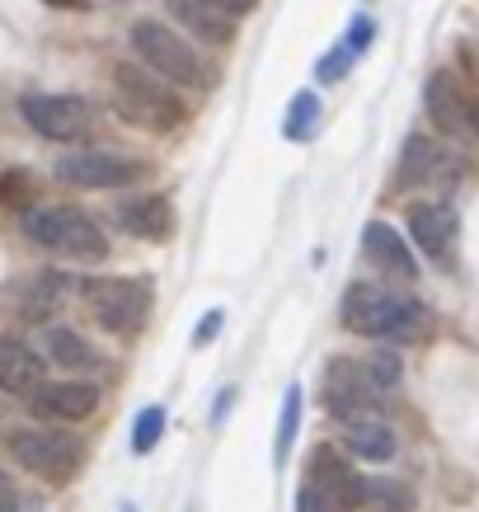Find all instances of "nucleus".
I'll use <instances>...</instances> for the list:
<instances>
[{
	"mask_svg": "<svg viewBox=\"0 0 479 512\" xmlns=\"http://www.w3.org/2000/svg\"><path fill=\"white\" fill-rule=\"evenodd\" d=\"M57 179L76 188H127L146 179V160L113 151H71L57 160Z\"/></svg>",
	"mask_w": 479,
	"mask_h": 512,
	"instance_id": "6",
	"label": "nucleus"
},
{
	"mask_svg": "<svg viewBox=\"0 0 479 512\" xmlns=\"http://www.w3.org/2000/svg\"><path fill=\"white\" fill-rule=\"evenodd\" d=\"M221 320H226V311H212V315H207V320L198 325V334H193V343H212V339H217Z\"/></svg>",
	"mask_w": 479,
	"mask_h": 512,
	"instance_id": "32",
	"label": "nucleus"
},
{
	"mask_svg": "<svg viewBox=\"0 0 479 512\" xmlns=\"http://www.w3.org/2000/svg\"><path fill=\"white\" fill-rule=\"evenodd\" d=\"M470 132L479 137V99H470Z\"/></svg>",
	"mask_w": 479,
	"mask_h": 512,
	"instance_id": "34",
	"label": "nucleus"
},
{
	"mask_svg": "<svg viewBox=\"0 0 479 512\" xmlns=\"http://www.w3.org/2000/svg\"><path fill=\"white\" fill-rule=\"evenodd\" d=\"M296 512H343L334 498H325L315 484H301V494H296Z\"/></svg>",
	"mask_w": 479,
	"mask_h": 512,
	"instance_id": "29",
	"label": "nucleus"
},
{
	"mask_svg": "<svg viewBox=\"0 0 479 512\" xmlns=\"http://www.w3.org/2000/svg\"><path fill=\"white\" fill-rule=\"evenodd\" d=\"M362 249H367L371 264L381 268V273H390V278H400V282H414L418 278L414 249L404 245V235H395L386 221H371L367 231H362Z\"/></svg>",
	"mask_w": 479,
	"mask_h": 512,
	"instance_id": "14",
	"label": "nucleus"
},
{
	"mask_svg": "<svg viewBox=\"0 0 479 512\" xmlns=\"http://www.w3.org/2000/svg\"><path fill=\"white\" fill-rule=\"evenodd\" d=\"M362 503L371 512H414V494L400 480H362Z\"/></svg>",
	"mask_w": 479,
	"mask_h": 512,
	"instance_id": "21",
	"label": "nucleus"
},
{
	"mask_svg": "<svg viewBox=\"0 0 479 512\" xmlns=\"http://www.w3.org/2000/svg\"><path fill=\"white\" fill-rule=\"evenodd\" d=\"M170 15L184 24L198 43H212V47H226L235 38V19L217 15V10H207L202 0H170Z\"/></svg>",
	"mask_w": 479,
	"mask_h": 512,
	"instance_id": "18",
	"label": "nucleus"
},
{
	"mask_svg": "<svg viewBox=\"0 0 479 512\" xmlns=\"http://www.w3.org/2000/svg\"><path fill=\"white\" fill-rule=\"evenodd\" d=\"M118 221H123L127 235H137V240H155V245H165V240L174 235V207H170V198H160V193L123 198Z\"/></svg>",
	"mask_w": 479,
	"mask_h": 512,
	"instance_id": "13",
	"label": "nucleus"
},
{
	"mask_svg": "<svg viewBox=\"0 0 479 512\" xmlns=\"http://www.w3.org/2000/svg\"><path fill=\"white\" fill-rule=\"evenodd\" d=\"M66 292V282L57 278V273H38V278L24 287V315L29 320H43V315L57 311V301H62Z\"/></svg>",
	"mask_w": 479,
	"mask_h": 512,
	"instance_id": "22",
	"label": "nucleus"
},
{
	"mask_svg": "<svg viewBox=\"0 0 479 512\" xmlns=\"http://www.w3.org/2000/svg\"><path fill=\"white\" fill-rule=\"evenodd\" d=\"M57 5H80V0H57Z\"/></svg>",
	"mask_w": 479,
	"mask_h": 512,
	"instance_id": "36",
	"label": "nucleus"
},
{
	"mask_svg": "<svg viewBox=\"0 0 479 512\" xmlns=\"http://www.w3.org/2000/svg\"><path fill=\"white\" fill-rule=\"evenodd\" d=\"M456 165H451L447 151H437L428 137H409L404 141V160H400V184H433L442 179L447 184Z\"/></svg>",
	"mask_w": 479,
	"mask_h": 512,
	"instance_id": "17",
	"label": "nucleus"
},
{
	"mask_svg": "<svg viewBox=\"0 0 479 512\" xmlns=\"http://www.w3.org/2000/svg\"><path fill=\"white\" fill-rule=\"evenodd\" d=\"M94 404H99V390L90 381H43V386L33 390V414H43V419H66L76 423L85 414H94Z\"/></svg>",
	"mask_w": 479,
	"mask_h": 512,
	"instance_id": "11",
	"label": "nucleus"
},
{
	"mask_svg": "<svg viewBox=\"0 0 479 512\" xmlns=\"http://www.w3.org/2000/svg\"><path fill=\"white\" fill-rule=\"evenodd\" d=\"M423 99H428V118L437 123V132H451V137H456V132L470 127V99L461 94V85H456L451 71H433Z\"/></svg>",
	"mask_w": 479,
	"mask_h": 512,
	"instance_id": "15",
	"label": "nucleus"
},
{
	"mask_svg": "<svg viewBox=\"0 0 479 512\" xmlns=\"http://www.w3.org/2000/svg\"><path fill=\"white\" fill-rule=\"evenodd\" d=\"M38 198V179L29 170H5L0 174V202H10V207H29Z\"/></svg>",
	"mask_w": 479,
	"mask_h": 512,
	"instance_id": "27",
	"label": "nucleus"
},
{
	"mask_svg": "<svg viewBox=\"0 0 479 512\" xmlns=\"http://www.w3.org/2000/svg\"><path fill=\"white\" fill-rule=\"evenodd\" d=\"M301 386L287 390V400H282V419H278V447H273V456H278V466L292 456V442H296V423H301Z\"/></svg>",
	"mask_w": 479,
	"mask_h": 512,
	"instance_id": "25",
	"label": "nucleus"
},
{
	"mask_svg": "<svg viewBox=\"0 0 479 512\" xmlns=\"http://www.w3.org/2000/svg\"><path fill=\"white\" fill-rule=\"evenodd\" d=\"M132 47H137V57L146 62L151 76H165L174 85H193V90H212L217 85V66L207 62L188 38H179L174 29L155 24V19L132 24Z\"/></svg>",
	"mask_w": 479,
	"mask_h": 512,
	"instance_id": "2",
	"label": "nucleus"
},
{
	"mask_svg": "<svg viewBox=\"0 0 479 512\" xmlns=\"http://www.w3.org/2000/svg\"><path fill=\"white\" fill-rule=\"evenodd\" d=\"M409 235H414V245L428 259H447L451 245H456V207L437 198L414 202L409 207Z\"/></svg>",
	"mask_w": 479,
	"mask_h": 512,
	"instance_id": "10",
	"label": "nucleus"
},
{
	"mask_svg": "<svg viewBox=\"0 0 479 512\" xmlns=\"http://www.w3.org/2000/svg\"><path fill=\"white\" fill-rule=\"evenodd\" d=\"M43 348H47V357L57 362V367H71V372H85V367H94V348L85 339H80L76 329H52L43 339Z\"/></svg>",
	"mask_w": 479,
	"mask_h": 512,
	"instance_id": "20",
	"label": "nucleus"
},
{
	"mask_svg": "<svg viewBox=\"0 0 479 512\" xmlns=\"http://www.w3.org/2000/svg\"><path fill=\"white\" fill-rule=\"evenodd\" d=\"M113 104L127 123L146 127V132H174L184 123V99L160 85V80L137 62H118L113 66Z\"/></svg>",
	"mask_w": 479,
	"mask_h": 512,
	"instance_id": "3",
	"label": "nucleus"
},
{
	"mask_svg": "<svg viewBox=\"0 0 479 512\" xmlns=\"http://www.w3.org/2000/svg\"><path fill=\"white\" fill-rule=\"evenodd\" d=\"M5 489H10V480H5V475H0V494H5Z\"/></svg>",
	"mask_w": 479,
	"mask_h": 512,
	"instance_id": "35",
	"label": "nucleus"
},
{
	"mask_svg": "<svg viewBox=\"0 0 479 512\" xmlns=\"http://www.w3.org/2000/svg\"><path fill=\"white\" fill-rule=\"evenodd\" d=\"M371 386H367V372L357 367L353 357H334L325 367V404L329 414H339V419H353V414H367L371 409Z\"/></svg>",
	"mask_w": 479,
	"mask_h": 512,
	"instance_id": "9",
	"label": "nucleus"
},
{
	"mask_svg": "<svg viewBox=\"0 0 479 512\" xmlns=\"http://www.w3.org/2000/svg\"><path fill=\"white\" fill-rule=\"evenodd\" d=\"M19 113L47 141H80L90 132V104L71 99V94H24Z\"/></svg>",
	"mask_w": 479,
	"mask_h": 512,
	"instance_id": "7",
	"label": "nucleus"
},
{
	"mask_svg": "<svg viewBox=\"0 0 479 512\" xmlns=\"http://www.w3.org/2000/svg\"><path fill=\"white\" fill-rule=\"evenodd\" d=\"M343 325L362 334V339H418L428 320H423V306L409 301V296H395L386 287H371V282H357L343 296Z\"/></svg>",
	"mask_w": 479,
	"mask_h": 512,
	"instance_id": "1",
	"label": "nucleus"
},
{
	"mask_svg": "<svg viewBox=\"0 0 479 512\" xmlns=\"http://www.w3.org/2000/svg\"><path fill=\"white\" fill-rule=\"evenodd\" d=\"M24 235L38 249H52L62 259H76V264H94V259L109 254V240L76 207H33V212H24Z\"/></svg>",
	"mask_w": 479,
	"mask_h": 512,
	"instance_id": "4",
	"label": "nucleus"
},
{
	"mask_svg": "<svg viewBox=\"0 0 479 512\" xmlns=\"http://www.w3.org/2000/svg\"><path fill=\"white\" fill-rule=\"evenodd\" d=\"M207 10H217V15H226V19H245L259 0H202Z\"/></svg>",
	"mask_w": 479,
	"mask_h": 512,
	"instance_id": "30",
	"label": "nucleus"
},
{
	"mask_svg": "<svg viewBox=\"0 0 479 512\" xmlns=\"http://www.w3.org/2000/svg\"><path fill=\"white\" fill-rule=\"evenodd\" d=\"M362 372H367L371 395H386V390L400 386V357L390 353V348H376V353H371V362L362 367Z\"/></svg>",
	"mask_w": 479,
	"mask_h": 512,
	"instance_id": "24",
	"label": "nucleus"
},
{
	"mask_svg": "<svg viewBox=\"0 0 479 512\" xmlns=\"http://www.w3.org/2000/svg\"><path fill=\"white\" fill-rule=\"evenodd\" d=\"M38 386H43V357L29 353L15 339H0V390L5 395H33Z\"/></svg>",
	"mask_w": 479,
	"mask_h": 512,
	"instance_id": "16",
	"label": "nucleus"
},
{
	"mask_svg": "<svg viewBox=\"0 0 479 512\" xmlns=\"http://www.w3.org/2000/svg\"><path fill=\"white\" fill-rule=\"evenodd\" d=\"M371 33H376V29H371V19H367V15H357V19H353V33L343 38V43H348V52H353V57H357V52H362V47L371 43Z\"/></svg>",
	"mask_w": 479,
	"mask_h": 512,
	"instance_id": "31",
	"label": "nucleus"
},
{
	"mask_svg": "<svg viewBox=\"0 0 479 512\" xmlns=\"http://www.w3.org/2000/svg\"><path fill=\"white\" fill-rule=\"evenodd\" d=\"M165 437V409L160 404H151V409H141L137 414V428H132V451L137 456H146V451H155V442Z\"/></svg>",
	"mask_w": 479,
	"mask_h": 512,
	"instance_id": "26",
	"label": "nucleus"
},
{
	"mask_svg": "<svg viewBox=\"0 0 479 512\" xmlns=\"http://www.w3.org/2000/svg\"><path fill=\"white\" fill-rule=\"evenodd\" d=\"M310 484L325 498H334L339 508H357V503H362V480H357V470L348 466L334 447L310 451Z\"/></svg>",
	"mask_w": 479,
	"mask_h": 512,
	"instance_id": "12",
	"label": "nucleus"
},
{
	"mask_svg": "<svg viewBox=\"0 0 479 512\" xmlns=\"http://www.w3.org/2000/svg\"><path fill=\"white\" fill-rule=\"evenodd\" d=\"M10 456H15L24 470H38V475H52L62 480L76 466V442L62 433H47V428H29V433L10 437Z\"/></svg>",
	"mask_w": 479,
	"mask_h": 512,
	"instance_id": "8",
	"label": "nucleus"
},
{
	"mask_svg": "<svg viewBox=\"0 0 479 512\" xmlns=\"http://www.w3.org/2000/svg\"><path fill=\"white\" fill-rule=\"evenodd\" d=\"M343 428H348V447L362 461H390L395 456V433L376 414H353V419H343Z\"/></svg>",
	"mask_w": 479,
	"mask_h": 512,
	"instance_id": "19",
	"label": "nucleus"
},
{
	"mask_svg": "<svg viewBox=\"0 0 479 512\" xmlns=\"http://www.w3.org/2000/svg\"><path fill=\"white\" fill-rule=\"evenodd\" d=\"M315 123H320V99H315V90H301L292 99V109H287V137L292 141H306V137H315Z\"/></svg>",
	"mask_w": 479,
	"mask_h": 512,
	"instance_id": "23",
	"label": "nucleus"
},
{
	"mask_svg": "<svg viewBox=\"0 0 479 512\" xmlns=\"http://www.w3.org/2000/svg\"><path fill=\"white\" fill-rule=\"evenodd\" d=\"M80 292H85L94 320L113 334H132L151 315V282L141 278H90Z\"/></svg>",
	"mask_w": 479,
	"mask_h": 512,
	"instance_id": "5",
	"label": "nucleus"
},
{
	"mask_svg": "<svg viewBox=\"0 0 479 512\" xmlns=\"http://www.w3.org/2000/svg\"><path fill=\"white\" fill-rule=\"evenodd\" d=\"M348 66H353V52H348V43H339L334 52H329L325 62H320V80H339V76H348Z\"/></svg>",
	"mask_w": 479,
	"mask_h": 512,
	"instance_id": "28",
	"label": "nucleus"
},
{
	"mask_svg": "<svg viewBox=\"0 0 479 512\" xmlns=\"http://www.w3.org/2000/svg\"><path fill=\"white\" fill-rule=\"evenodd\" d=\"M33 512H38V508H33Z\"/></svg>",
	"mask_w": 479,
	"mask_h": 512,
	"instance_id": "37",
	"label": "nucleus"
},
{
	"mask_svg": "<svg viewBox=\"0 0 479 512\" xmlns=\"http://www.w3.org/2000/svg\"><path fill=\"white\" fill-rule=\"evenodd\" d=\"M0 512H19V503H15V489H5V494H0Z\"/></svg>",
	"mask_w": 479,
	"mask_h": 512,
	"instance_id": "33",
	"label": "nucleus"
}]
</instances>
